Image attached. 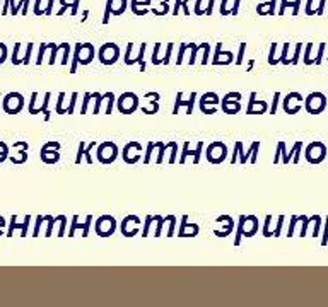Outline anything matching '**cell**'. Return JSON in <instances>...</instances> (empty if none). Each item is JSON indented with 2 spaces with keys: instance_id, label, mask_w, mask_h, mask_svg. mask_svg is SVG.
<instances>
[{
  "instance_id": "74e56055",
  "label": "cell",
  "mask_w": 328,
  "mask_h": 307,
  "mask_svg": "<svg viewBox=\"0 0 328 307\" xmlns=\"http://www.w3.org/2000/svg\"><path fill=\"white\" fill-rule=\"evenodd\" d=\"M275 51H277V43L272 44V48H270V55H268V63L270 65H275L277 60H275Z\"/></svg>"
},
{
  "instance_id": "60d3db41",
  "label": "cell",
  "mask_w": 328,
  "mask_h": 307,
  "mask_svg": "<svg viewBox=\"0 0 328 307\" xmlns=\"http://www.w3.org/2000/svg\"><path fill=\"white\" fill-rule=\"evenodd\" d=\"M243 147V143L241 142H236V145H234V154H232V157H231V164H234L236 160H238V157H239V149Z\"/></svg>"
},
{
  "instance_id": "680465c9",
  "label": "cell",
  "mask_w": 328,
  "mask_h": 307,
  "mask_svg": "<svg viewBox=\"0 0 328 307\" xmlns=\"http://www.w3.org/2000/svg\"><path fill=\"white\" fill-rule=\"evenodd\" d=\"M5 225V220H3V217H0V227H3Z\"/></svg>"
},
{
  "instance_id": "5b68a950",
  "label": "cell",
  "mask_w": 328,
  "mask_h": 307,
  "mask_svg": "<svg viewBox=\"0 0 328 307\" xmlns=\"http://www.w3.org/2000/svg\"><path fill=\"white\" fill-rule=\"evenodd\" d=\"M98 57H99V61H101L102 65H113L116 60H118V57H120L118 44H115V43L102 44V46L99 48Z\"/></svg>"
},
{
  "instance_id": "e575fe53",
  "label": "cell",
  "mask_w": 328,
  "mask_h": 307,
  "mask_svg": "<svg viewBox=\"0 0 328 307\" xmlns=\"http://www.w3.org/2000/svg\"><path fill=\"white\" fill-rule=\"evenodd\" d=\"M92 96H94V99H96V108H94V115H98V113H99V108H101V102H102V96L99 94V92H92Z\"/></svg>"
},
{
  "instance_id": "f1b7e54d",
  "label": "cell",
  "mask_w": 328,
  "mask_h": 307,
  "mask_svg": "<svg viewBox=\"0 0 328 307\" xmlns=\"http://www.w3.org/2000/svg\"><path fill=\"white\" fill-rule=\"evenodd\" d=\"M63 97H65V92L58 94V102H57V113L58 115H65V113H67V109L63 108Z\"/></svg>"
},
{
  "instance_id": "ab89813d",
  "label": "cell",
  "mask_w": 328,
  "mask_h": 307,
  "mask_svg": "<svg viewBox=\"0 0 328 307\" xmlns=\"http://www.w3.org/2000/svg\"><path fill=\"white\" fill-rule=\"evenodd\" d=\"M7 154H9V149H7V145L3 142H0V162H3V160L7 159Z\"/></svg>"
},
{
  "instance_id": "c3c4849f",
  "label": "cell",
  "mask_w": 328,
  "mask_h": 307,
  "mask_svg": "<svg viewBox=\"0 0 328 307\" xmlns=\"http://www.w3.org/2000/svg\"><path fill=\"white\" fill-rule=\"evenodd\" d=\"M31 50H33V44H27V50H26V55H24V58L20 60V63H24V65H27L29 63V57H31Z\"/></svg>"
},
{
  "instance_id": "f546056e",
  "label": "cell",
  "mask_w": 328,
  "mask_h": 307,
  "mask_svg": "<svg viewBox=\"0 0 328 307\" xmlns=\"http://www.w3.org/2000/svg\"><path fill=\"white\" fill-rule=\"evenodd\" d=\"M106 99H108L106 115H111V113H113V104H115V94H113V92H106Z\"/></svg>"
},
{
  "instance_id": "8fae6325",
  "label": "cell",
  "mask_w": 328,
  "mask_h": 307,
  "mask_svg": "<svg viewBox=\"0 0 328 307\" xmlns=\"http://www.w3.org/2000/svg\"><path fill=\"white\" fill-rule=\"evenodd\" d=\"M239 101H241V94L239 92H229V94H226L224 99H222V109H224V113H227V115L239 113V109H241Z\"/></svg>"
},
{
  "instance_id": "ba28073f",
  "label": "cell",
  "mask_w": 328,
  "mask_h": 307,
  "mask_svg": "<svg viewBox=\"0 0 328 307\" xmlns=\"http://www.w3.org/2000/svg\"><path fill=\"white\" fill-rule=\"evenodd\" d=\"M327 157V145L321 142H313L306 149V160L309 164H320Z\"/></svg>"
},
{
  "instance_id": "83f0119b",
  "label": "cell",
  "mask_w": 328,
  "mask_h": 307,
  "mask_svg": "<svg viewBox=\"0 0 328 307\" xmlns=\"http://www.w3.org/2000/svg\"><path fill=\"white\" fill-rule=\"evenodd\" d=\"M145 43H142V46H140V51H139V57L135 58V63H140V70H145V63H144V55H145Z\"/></svg>"
},
{
  "instance_id": "8992f818",
  "label": "cell",
  "mask_w": 328,
  "mask_h": 307,
  "mask_svg": "<svg viewBox=\"0 0 328 307\" xmlns=\"http://www.w3.org/2000/svg\"><path fill=\"white\" fill-rule=\"evenodd\" d=\"M118 111L123 113V115H132L137 108H139V97H137L133 92H125L118 97Z\"/></svg>"
},
{
  "instance_id": "7402d4cb",
  "label": "cell",
  "mask_w": 328,
  "mask_h": 307,
  "mask_svg": "<svg viewBox=\"0 0 328 307\" xmlns=\"http://www.w3.org/2000/svg\"><path fill=\"white\" fill-rule=\"evenodd\" d=\"M91 220H92V217L89 215L87 217V220H85V224H77V215L74 217V220H72V229H70V232H68V235L70 237H74V234H75V229H79V227H82L84 229V232H82V237H87V234H89V225H91Z\"/></svg>"
},
{
  "instance_id": "f6af8a7d",
  "label": "cell",
  "mask_w": 328,
  "mask_h": 307,
  "mask_svg": "<svg viewBox=\"0 0 328 307\" xmlns=\"http://www.w3.org/2000/svg\"><path fill=\"white\" fill-rule=\"evenodd\" d=\"M91 99H92L91 94H84V102H82V109H81L82 115H85V113H87V104H89V101H91Z\"/></svg>"
},
{
  "instance_id": "db71d44e",
  "label": "cell",
  "mask_w": 328,
  "mask_h": 307,
  "mask_svg": "<svg viewBox=\"0 0 328 307\" xmlns=\"http://www.w3.org/2000/svg\"><path fill=\"white\" fill-rule=\"evenodd\" d=\"M50 48H51V57H50V61H48V63L53 65L55 63V55H57V51H58V46L57 44H50Z\"/></svg>"
},
{
  "instance_id": "44dd1931",
  "label": "cell",
  "mask_w": 328,
  "mask_h": 307,
  "mask_svg": "<svg viewBox=\"0 0 328 307\" xmlns=\"http://www.w3.org/2000/svg\"><path fill=\"white\" fill-rule=\"evenodd\" d=\"M217 222H226L227 225H224V230H215V235H219V237H227V235L231 234L232 227H234L232 218L229 217V215H221V217H217Z\"/></svg>"
},
{
  "instance_id": "6f0895ef",
  "label": "cell",
  "mask_w": 328,
  "mask_h": 307,
  "mask_svg": "<svg viewBox=\"0 0 328 307\" xmlns=\"http://www.w3.org/2000/svg\"><path fill=\"white\" fill-rule=\"evenodd\" d=\"M328 242V218H327V225H325V234H323V241H321V244H327Z\"/></svg>"
},
{
  "instance_id": "9c48e42d",
  "label": "cell",
  "mask_w": 328,
  "mask_h": 307,
  "mask_svg": "<svg viewBox=\"0 0 328 307\" xmlns=\"http://www.w3.org/2000/svg\"><path fill=\"white\" fill-rule=\"evenodd\" d=\"M115 230H116V220L111 215H102V217L98 218V222H96V232H98V235L109 237Z\"/></svg>"
},
{
  "instance_id": "f5cc1de1",
  "label": "cell",
  "mask_w": 328,
  "mask_h": 307,
  "mask_svg": "<svg viewBox=\"0 0 328 307\" xmlns=\"http://www.w3.org/2000/svg\"><path fill=\"white\" fill-rule=\"evenodd\" d=\"M5 58H7V48H5V44L0 43V65L5 61Z\"/></svg>"
},
{
  "instance_id": "11a10c76",
  "label": "cell",
  "mask_w": 328,
  "mask_h": 307,
  "mask_svg": "<svg viewBox=\"0 0 328 307\" xmlns=\"http://www.w3.org/2000/svg\"><path fill=\"white\" fill-rule=\"evenodd\" d=\"M46 44H41V48H40V55H38V61H36V65H41L43 63V53H44V50H46Z\"/></svg>"
},
{
  "instance_id": "816d5d0a",
  "label": "cell",
  "mask_w": 328,
  "mask_h": 307,
  "mask_svg": "<svg viewBox=\"0 0 328 307\" xmlns=\"http://www.w3.org/2000/svg\"><path fill=\"white\" fill-rule=\"evenodd\" d=\"M19 48H20V44L17 43L16 48H14V55H12V63L14 65H19V57H17V55H19Z\"/></svg>"
},
{
  "instance_id": "f35d334b",
  "label": "cell",
  "mask_w": 328,
  "mask_h": 307,
  "mask_svg": "<svg viewBox=\"0 0 328 307\" xmlns=\"http://www.w3.org/2000/svg\"><path fill=\"white\" fill-rule=\"evenodd\" d=\"M279 99H280V94H279V92H275V94H273L272 108H270V115H275V113H277V106H279Z\"/></svg>"
},
{
  "instance_id": "7bdbcfd3",
  "label": "cell",
  "mask_w": 328,
  "mask_h": 307,
  "mask_svg": "<svg viewBox=\"0 0 328 307\" xmlns=\"http://www.w3.org/2000/svg\"><path fill=\"white\" fill-rule=\"evenodd\" d=\"M245 50H246V44H245V43H241V46H239L238 58H236V61H234L236 65H241V63H243V55H245Z\"/></svg>"
},
{
  "instance_id": "d4e9b609",
  "label": "cell",
  "mask_w": 328,
  "mask_h": 307,
  "mask_svg": "<svg viewBox=\"0 0 328 307\" xmlns=\"http://www.w3.org/2000/svg\"><path fill=\"white\" fill-rule=\"evenodd\" d=\"M219 96L215 94V92H205L204 96H202L200 97V102H198V104H200V108L202 106H207V104H210V106H215V104H219Z\"/></svg>"
},
{
  "instance_id": "4dcf8cb0",
  "label": "cell",
  "mask_w": 328,
  "mask_h": 307,
  "mask_svg": "<svg viewBox=\"0 0 328 307\" xmlns=\"http://www.w3.org/2000/svg\"><path fill=\"white\" fill-rule=\"evenodd\" d=\"M190 50H191V57H190V61H188V63L195 65V61H197V53H198V50H200V46H197L195 43H190Z\"/></svg>"
},
{
  "instance_id": "4316f807",
  "label": "cell",
  "mask_w": 328,
  "mask_h": 307,
  "mask_svg": "<svg viewBox=\"0 0 328 307\" xmlns=\"http://www.w3.org/2000/svg\"><path fill=\"white\" fill-rule=\"evenodd\" d=\"M280 154H282V162H284V160H286V155H287V152H286V143H284V142L277 143V152H275V157H273V164H277L280 160L279 159Z\"/></svg>"
},
{
  "instance_id": "6da1fadb",
  "label": "cell",
  "mask_w": 328,
  "mask_h": 307,
  "mask_svg": "<svg viewBox=\"0 0 328 307\" xmlns=\"http://www.w3.org/2000/svg\"><path fill=\"white\" fill-rule=\"evenodd\" d=\"M258 230V218L253 217V215H241L239 218V225H238V232H236V241L234 246H239L241 242V235L245 237H253Z\"/></svg>"
},
{
  "instance_id": "7a4b0ae2",
  "label": "cell",
  "mask_w": 328,
  "mask_h": 307,
  "mask_svg": "<svg viewBox=\"0 0 328 307\" xmlns=\"http://www.w3.org/2000/svg\"><path fill=\"white\" fill-rule=\"evenodd\" d=\"M92 58H94V46H92L91 43H84V44L79 43L77 46H75V51H74V60H72L70 74H75V70H77V63L89 65L92 61Z\"/></svg>"
},
{
  "instance_id": "5bb4252c",
  "label": "cell",
  "mask_w": 328,
  "mask_h": 307,
  "mask_svg": "<svg viewBox=\"0 0 328 307\" xmlns=\"http://www.w3.org/2000/svg\"><path fill=\"white\" fill-rule=\"evenodd\" d=\"M36 97H38V92H33V96H31L29 113H31V115H38V113H43V115H44V121H48V119H50V111H48V102H50V92H46V94H44V101H43V104H41L40 108H36V106H34V102H36Z\"/></svg>"
},
{
  "instance_id": "836d02e7",
  "label": "cell",
  "mask_w": 328,
  "mask_h": 307,
  "mask_svg": "<svg viewBox=\"0 0 328 307\" xmlns=\"http://www.w3.org/2000/svg\"><path fill=\"white\" fill-rule=\"evenodd\" d=\"M311 48H313V44H311V43H308L306 48H304V63H306V65H311V58H309Z\"/></svg>"
},
{
  "instance_id": "ac0fdd59",
  "label": "cell",
  "mask_w": 328,
  "mask_h": 307,
  "mask_svg": "<svg viewBox=\"0 0 328 307\" xmlns=\"http://www.w3.org/2000/svg\"><path fill=\"white\" fill-rule=\"evenodd\" d=\"M96 145H98V142H91V143H89V147H85V142L79 143V150H77V157H75V164H81L82 157H85V160H87L89 164H92L91 149H94Z\"/></svg>"
},
{
  "instance_id": "681fc988",
  "label": "cell",
  "mask_w": 328,
  "mask_h": 307,
  "mask_svg": "<svg viewBox=\"0 0 328 307\" xmlns=\"http://www.w3.org/2000/svg\"><path fill=\"white\" fill-rule=\"evenodd\" d=\"M152 149H154V142H149V145H147V152H145V159H144V162L145 164L150 162V154H152Z\"/></svg>"
},
{
  "instance_id": "277c9868",
  "label": "cell",
  "mask_w": 328,
  "mask_h": 307,
  "mask_svg": "<svg viewBox=\"0 0 328 307\" xmlns=\"http://www.w3.org/2000/svg\"><path fill=\"white\" fill-rule=\"evenodd\" d=\"M98 160L101 164H111L118 157V147L113 142H104L98 145Z\"/></svg>"
},
{
  "instance_id": "484cf974",
  "label": "cell",
  "mask_w": 328,
  "mask_h": 307,
  "mask_svg": "<svg viewBox=\"0 0 328 307\" xmlns=\"http://www.w3.org/2000/svg\"><path fill=\"white\" fill-rule=\"evenodd\" d=\"M301 147H303V142H296V143H294V149L290 150V152L286 155V160H284V164L290 162V157H294V162H297V160H299V152H301Z\"/></svg>"
},
{
  "instance_id": "9a60e30c",
  "label": "cell",
  "mask_w": 328,
  "mask_h": 307,
  "mask_svg": "<svg viewBox=\"0 0 328 307\" xmlns=\"http://www.w3.org/2000/svg\"><path fill=\"white\" fill-rule=\"evenodd\" d=\"M195 99H197V92H191L188 101H183V92H178V94H176V104H174V108H173V115H178V113H180L181 106H186V115L190 116L191 113H193Z\"/></svg>"
},
{
  "instance_id": "1f68e13d",
  "label": "cell",
  "mask_w": 328,
  "mask_h": 307,
  "mask_svg": "<svg viewBox=\"0 0 328 307\" xmlns=\"http://www.w3.org/2000/svg\"><path fill=\"white\" fill-rule=\"evenodd\" d=\"M202 48H204V58H202L200 63L202 65H207L208 63V53H210V44L204 43V44H202Z\"/></svg>"
},
{
  "instance_id": "f907efd6",
  "label": "cell",
  "mask_w": 328,
  "mask_h": 307,
  "mask_svg": "<svg viewBox=\"0 0 328 307\" xmlns=\"http://www.w3.org/2000/svg\"><path fill=\"white\" fill-rule=\"evenodd\" d=\"M297 222H299V217H292V220H290V225H289V232H287V235H289V237H292L294 227H296Z\"/></svg>"
},
{
  "instance_id": "30bf717a",
  "label": "cell",
  "mask_w": 328,
  "mask_h": 307,
  "mask_svg": "<svg viewBox=\"0 0 328 307\" xmlns=\"http://www.w3.org/2000/svg\"><path fill=\"white\" fill-rule=\"evenodd\" d=\"M24 106V97L19 94V92H10V94L5 96L3 99V109L9 115H17V113L22 109Z\"/></svg>"
},
{
  "instance_id": "7dc6e473",
  "label": "cell",
  "mask_w": 328,
  "mask_h": 307,
  "mask_svg": "<svg viewBox=\"0 0 328 307\" xmlns=\"http://www.w3.org/2000/svg\"><path fill=\"white\" fill-rule=\"evenodd\" d=\"M75 101H77V92H74V94H72V101H70V106H68V109H67V115H74Z\"/></svg>"
},
{
  "instance_id": "cb8c5ba5",
  "label": "cell",
  "mask_w": 328,
  "mask_h": 307,
  "mask_svg": "<svg viewBox=\"0 0 328 307\" xmlns=\"http://www.w3.org/2000/svg\"><path fill=\"white\" fill-rule=\"evenodd\" d=\"M258 149H260V142H253L251 149H249L246 154H243V157L239 159V162L245 164V162H248V159H251V162H256V154H258Z\"/></svg>"
},
{
  "instance_id": "d6986e66",
  "label": "cell",
  "mask_w": 328,
  "mask_h": 307,
  "mask_svg": "<svg viewBox=\"0 0 328 307\" xmlns=\"http://www.w3.org/2000/svg\"><path fill=\"white\" fill-rule=\"evenodd\" d=\"M188 217L184 215L183 220H181V229L178 232L180 237H193V235L198 234V225L197 224H188Z\"/></svg>"
},
{
  "instance_id": "4fadbf2b",
  "label": "cell",
  "mask_w": 328,
  "mask_h": 307,
  "mask_svg": "<svg viewBox=\"0 0 328 307\" xmlns=\"http://www.w3.org/2000/svg\"><path fill=\"white\" fill-rule=\"evenodd\" d=\"M60 145L58 142H48L43 145V149H41V160H43L44 164H55L58 162V159H60V152L58 150L60 149H53V147Z\"/></svg>"
},
{
  "instance_id": "3957f363",
  "label": "cell",
  "mask_w": 328,
  "mask_h": 307,
  "mask_svg": "<svg viewBox=\"0 0 328 307\" xmlns=\"http://www.w3.org/2000/svg\"><path fill=\"white\" fill-rule=\"evenodd\" d=\"M304 108L309 115H320L325 108H327V97L321 92H313L306 97L304 101Z\"/></svg>"
},
{
  "instance_id": "ffe728a7",
  "label": "cell",
  "mask_w": 328,
  "mask_h": 307,
  "mask_svg": "<svg viewBox=\"0 0 328 307\" xmlns=\"http://www.w3.org/2000/svg\"><path fill=\"white\" fill-rule=\"evenodd\" d=\"M202 145L204 143L202 142H198L197 143V150H188V142H184V147H183V152H181V159H180V162H184V159H186L188 155H193V162L195 164H198V160H200V152H202Z\"/></svg>"
},
{
  "instance_id": "7c38bea8",
  "label": "cell",
  "mask_w": 328,
  "mask_h": 307,
  "mask_svg": "<svg viewBox=\"0 0 328 307\" xmlns=\"http://www.w3.org/2000/svg\"><path fill=\"white\" fill-rule=\"evenodd\" d=\"M303 96L299 94V92H289V94L284 97V111L287 113V115H296L297 111L301 109V102H303Z\"/></svg>"
},
{
  "instance_id": "b9f144b4",
  "label": "cell",
  "mask_w": 328,
  "mask_h": 307,
  "mask_svg": "<svg viewBox=\"0 0 328 307\" xmlns=\"http://www.w3.org/2000/svg\"><path fill=\"white\" fill-rule=\"evenodd\" d=\"M159 50H161V44L156 43V46H154V51H152V63L154 65H159L161 63L159 58H157V53H159Z\"/></svg>"
},
{
  "instance_id": "52a82bcc",
  "label": "cell",
  "mask_w": 328,
  "mask_h": 307,
  "mask_svg": "<svg viewBox=\"0 0 328 307\" xmlns=\"http://www.w3.org/2000/svg\"><path fill=\"white\" fill-rule=\"evenodd\" d=\"M227 157V147L222 142H214L207 147V160L210 164H221Z\"/></svg>"
},
{
  "instance_id": "ee69618b",
  "label": "cell",
  "mask_w": 328,
  "mask_h": 307,
  "mask_svg": "<svg viewBox=\"0 0 328 307\" xmlns=\"http://www.w3.org/2000/svg\"><path fill=\"white\" fill-rule=\"evenodd\" d=\"M186 50H188V44H184V43H183V44H181V46H180V55H178V61H176L178 65L183 63V57H184V51H186Z\"/></svg>"
},
{
  "instance_id": "d6a6232c",
  "label": "cell",
  "mask_w": 328,
  "mask_h": 307,
  "mask_svg": "<svg viewBox=\"0 0 328 307\" xmlns=\"http://www.w3.org/2000/svg\"><path fill=\"white\" fill-rule=\"evenodd\" d=\"M325 43H321L320 44V48H318V55H316V58L313 60V63H316V65H320L321 63V58H323V53H325Z\"/></svg>"
},
{
  "instance_id": "603a6c76",
  "label": "cell",
  "mask_w": 328,
  "mask_h": 307,
  "mask_svg": "<svg viewBox=\"0 0 328 307\" xmlns=\"http://www.w3.org/2000/svg\"><path fill=\"white\" fill-rule=\"evenodd\" d=\"M16 215H14L12 218H10V229H9V232H7V235H9V237H12V234H14V229H22V237L24 235H26V232H27V224H29V220H31V217L29 215H27L26 218H24V224L22 225H17L16 224Z\"/></svg>"
},
{
  "instance_id": "8d00e7d4",
  "label": "cell",
  "mask_w": 328,
  "mask_h": 307,
  "mask_svg": "<svg viewBox=\"0 0 328 307\" xmlns=\"http://www.w3.org/2000/svg\"><path fill=\"white\" fill-rule=\"evenodd\" d=\"M270 222H272V215H266V218H265V227H263V235L265 237H270Z\"/></svg>"
},
{
  "instance_id": "e0dca14e",
  "label": "cell",
  "mask_w": 328,
  "mask_h": 307,
  "mask_svg": "<svg viewBox=\"0 0 328 307\" xmlns=\"http://www.w3.org/2000/svg\"><path fill=\"white\" fill-rule=\"evenodd\" d=\"M222 44L217 43V46H215V55L214 58H212V65H229L232 63V53L231 51H222L221 50Z\"/></svg>"
},
{
  "instance_id": "9f6ffc18",
  "label": "cell",
  "mask_w": 328,
  "mask_h": 307,
  "mask_svg": "<svg viewBox=\"0 0 328 307\" xmlns=\"http://www.w3.org/2000/svg\"><path fill=\"white\" fill-rule=\"evenodd\" d=\"M171 51H173V43H169V44H167V51H166V57H164V60H163V63H164V65H167V63H169V57H171Z\"/></svg>"
},
{
  "instance_id": "2e32d148",
  "label": "cell",
  "mask_w": 328,
  "mask_h": 307,
  "mask_svg": "<svg viewBox=\"0 0 328 307\" xmlns=\"http://www.w3.org/2000/svg\"><path fill=\"white\" fill-rule=\"evenodd\" d=\"M265 111H266V102L265 101H256V92H251V96H249V104H248L246 113L251 116V115H263Z\"/></svg>"
},
{
  "instance_id": "d590c367",
  "label": "cell",
  "mask_w": 328,
  "mask_h": 307,
  "mask_svg": "<svg viewBox=\"0 0 328 307\" xmlns=\"http://www.w3.org/2000/svg\"><path fill=\"white\" fill-rule=\"evenodd\" d=\"M132 50H133V44L128 43V46H126V51H125V63L126 65H132Z\"/></svg>"
},
{
  "instance_id": "bcb514c9",
  "label": "cell",
  "mask_w": 328,
  "mask_h": 307,
  "mask_svg": "<svg viewBox=\"0 0 328 307\" xmlns=\"http://www.w3.org/2000/svg\"><path fill=\"white\" fill-rule=\"evenodd\" d=\"M301 48H303V44H301V43H299V44H296V51H294V57L289 60V63H294V65L297 63V58H299V51H301Z\"/></svg>"
}]
</instances>
